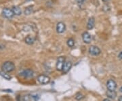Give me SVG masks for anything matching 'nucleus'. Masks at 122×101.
I'll use <instances>...</instances> for the list:
<instances>
[{"label": "nucleus", "mask_w": 122, "mask_h": 101, "mask_svg": "<svg viewBox=\"0 0 122 101\" xmlns=\"http://www.w3.org/2000/svg\"><path fill=\"white\" fill-rule=\"evenodd\" d=\"M3 71L6 73L12 72L15 69V65L12 62H5L2 66Z\"/></svg>", "instance_id": "obj_1"}, {"label": "nucleus", "mask_w": 122, "mask_h": 101, "mask_svg": "<svg viewBox=\"0 0 122 101\" xmlns=\"http://www.w3.org/2000/svg\"><path fill=\"white\" fill-rule=\"evenodd\" d=\"M37 80H38V81H39L40 84H43V85L49 84L50 81V77L48 76H47V75H39L38 77H37Z\"/></svg>", "instance_id": "obj_2"}, {"label": "nucleus", "mask_w": 122, "mask_h": 101, "mask_svg": "<svg viewBox=\"0 0 122 101\" xmlns=\"http://www.w3.org/2000/svg\"><path fill=\"white\" fill-rule=\"evenodd\" d=\"M65 62V58L63 56H61L58 58L56 62V69L59 71H62L63 66H64V64Z\"/></svg>", "instance_id": "obj_3"}, {"label": "nucleus", "mask_w": 122, "mask_h": 101, "mask_svg": "<svg viewBox=\"0 0 122 101\" xmlns=\"http://www.w3.org/2000/svg\"><path fill=\"white\" fill-rule=\"evenodd\" d=\"M2 14L6 18H12L14 16L12 10H10V9L7 8H5L3 9V10H2Z\"/></svg>", "instance_id": "obj_4"}, {"label": "nucleus", "mask_w": 122, "mask_h": 101, "mask_svg": "<svg viewBox=\"0 0 122 101\" xmlns=\"http://www.w3.org/2000/svg\"><path fill=\"white\" fill-rule=\"evenodd\" d=\"M89 52L93 56H98L100 54L101 51H100V49L98 47L95 46V45H92L89 48Z\"/></svg>", "instance_id": "obj_5"}, {"label": "nucleus", "mask_w": 122, "mask_h": 101, "mask_svg": "<svg viewBox=\"0 0 122 101\" xmlns=\"http://www.w3.org/2000/svg\"><path fill=\"white\" fill-rule=\"evenodd\" d=\"M107 87L109 90L115 91V90L117 88V84L113 79H109L107 83Z\"/></svg>", "instance_id": "obj_6"}, {"label": "nucleus", "mask_w": 122, "mask_h": 101, "mask_svg": "<svg viewBox=\"0 0 122 101\" xmlns=\"http://www.w3.org/2000/svg\"><path fill=\"white\" fill-rule=\"evenodd\" d=\"M33 75H34L33 71L30 69H25L21 73V75L25 78H31V77H33Z\"/></svg>", "instance_id": "obj_7"}, {"label": "nucleus", "mask_w": 122, "mask_h": 101, "mask_svg": "<svg viewBox=\"0 0 122 101\" xmlns=\"http://www.w3.org/2000/svg\"><path fill=\"white\" fill-rule=\"evenodd\" d=\"M82 39L84 43L90 44L92 41V35L88 32H84L82 34Z\"/></svg>", "instance_id": "obj_8"}, {"label": "nucleus", "mask_w": 122, "mask_h": 101, "mask_svg": "<svg viewBox=\"0 0 122 101\" xmlns=\"http://www.w3.org/2000/svg\"><path fill=\"white\" fill-rule=\"evenodd\" d=\"M66 30V25L64 22H60L57 24L56 31L58 33H62Z\"/></svg>", "instance_id": "obj_9"}, {"label": "nucleus", "mask_w": 122, "mask_h": 101, "mask_svg": "<svg viewBox=\"0 0 122 101\" xmlns=\"http://www.w3.org/2000/svg\"><path fill=\"white\" fill-rule=\"evenodd\" d=\"M72 67V63L70 61H65V64H64V66L62 69V72L64 73H66L70 71V69Z\"/></svg>", "instance_id": "obj_10"}, {"label": "nucleus", "mask_w": 122, "mask_h": 101, "mask_svg": "<svg viewBox=\"0 0 122 101\" xmlns=\"http://www.w3.org/2000/svg\"><path fill=\"white\" fill-rule=\"evenodd\" d=\"M94 25H95V19L94 17H90L89 18L88 21H87V29L89 30H91L94 28Z\"/></svg>", "instance_id": "obj_11"}, {"label": "nucleus", "mask_w": 122, "mask_h": 101, "mask_svg": "<svg viewBox=\"0 0 122 101\" xmlns=\"http://www.w3.org/2000/svg\"><path fill=\"white\" fill-rule=\"evenodd\" d=\"M12 10L14 14L16 15V16H20L22 14V10L18 6H13L12 8Z\"/></svg>", "instance_id": "obj_12"}, {"label": "nucleus", "mask_w": 122, "mask_h": 101, "mask_svg": "<svg viewBox=\"0 0 122 101\" xmlns=\"http://www.w3.org/2000/svg\"><path fill=\"white\" fill-rule=\"evenodd\" d=\"M35 41V37H34L33 36H31V35H28L25 38V42L26 44H29V45H31L33 44Z\"/></svg>", "instance_id": "obj_13"}, {"label": "nucleus", "mask_w": 122, "mask_h": 101, "mask_svg": "<svg viewBox=\"0 0 122 101\" xmlns=\"http://www.w3.org/2000/svg\"><path fill=\"white\" fill-rule=\"evenodd\" d=\"M33 12V5H29L28 7H26L25 11H24V13L25 15H30Z\"/></svg>", "instance_id": "obj_14"}, {"label": "nucleus", "mask_w": 122, "mask_h": 101, "mask_svg": "<svg viewBox=\"0 0 122 101\" xmlns=\"http://www.w3.org/2000/svg\"><path fill=\"white\" fill-rule=\"evenodd\" d=\"M107 97H109V98L111 99H115L116 98L117 94L115 91H111V90H108L107 92Z\"/></svg>", "instance_id": "obj_15"}, {"label": "nucleus", "mask_w": 122, "mask_h": 101, "mask_svg": "<svg viewBox=\"0 0 122 101\" xmlns=\"http://www.w3.org/2000/svg\"><path fill=\"white\" fill-rule=\"evenodd\" d=\"M0 75L1 76H2L4 78H5V79H8V80H10V79H11V76L8 74L6 72H5L4 71H0Z\"/></svg>", "instance_id": "obj_16"}, {"label": "nucleus", "mask_w": 122, "mask_h": 101, "mask_svg": "<svg viewBox=\"0 0 122 101\" xmlns=\"http://www.w3.org/2000/svg\"><path fill=\"white\" fill-rule=\"evenodd\" d=\"M33 99H32V96L31 95H29V94H26V95H25L24 96H22V98H20V101H32Z\"/></svg>", "instance_id": "obj_17"}, {"label": "nucleus", "mask_w": 122, "mask_h": 101, "mask_svg": "<svg viewBox=\"0 0 122 101\" xmlns=\"http://www.w3.org/2000/svg\"><path fill=\"white\" fill-rule=\"evenodd\" d=\"M75 45V41L73 38H69V40H67V45L69 48H73L74 47Z\"/></svg>", "instance_id": "obj_18"}, {"label": "nucleus", "mask_w": 122, "mask_h": 101, "mask_svg": "<svg viewBox=\"0 0 122 101\" xmlns=\"http://www.w3.org/2000/svg\"><path fill=\"white\" fill-rule=\"evenodd\" d=\"M83 98H84V96L81 93L79 92L75 95V99L77 100V101H81V100H82Z\"/></svg>", "instance_id": "obj_19"}, {"label": "nucleus", "mask_w": 122, "mask_h": 101, "mask_svg": "<svg viewBox=\"0 0 122 101\" xmlns=\"http://www.w3.org/2000/svg\"><path fill=\"white\" fill-rule=\"evenodd\" d=\"M31 96L33 101H37L39 99V96L38 94H31Z\"/></svg>", "instance_id": "obj_20"}, {"label": "nucleus", "mask_w": 122, "mask_h": 101, "mask_svg": "<svg viewBox=\"0 0 122 101\" xmlns=\"http://www.w3.org/2000/svg\"><path fill=\"white\" fill-rule=\"evenodd\" d=\"M85 1H86V0H75V1H76L77 4H82L83 3L85 2Z\"/></svg>", "instance_id": "obj_21"}, {"label": "nucleus", "mask_w": 122, "mask_h": 101, "mask_svg": "<svg viewBox=\"0 0 122 101\" xmlns=\"http://www.w3.org/2000/svg\"><path fill=\"white\" fill-rule=\"evenodd\" d=\"M118 58H119V59L122 60V51L121 52H119V54H118Z\"/></svg>", "instance_id": "obj_22"}, {"label": "nucleus", "mask_w": 122, "mask_h": 101, "mask_svg": "<svg viewBox=\"0 0 122 101\" xmlns=\"http://www.w3.org/2000/svg\"><path fill=\"white\" fill-rule=\"evenodd\" d=\"M119 101H122V96H121L119 97Z\"/></svg>", "instance_id": "obj_23"}, {"label": "nucleus", "mask_w": 122, "mask_h": 101, "mask_svg": "<svg viewBox=\"0 0 122 101\" xmlns=\"http://www.w3.org/2000/svg\"><path fill=\"white\" fill-rule=\"evenodd\" d=\"M102 1H104V2H108L109 1H110V0H102Z\"/></svg>", "instance_id": "obj_24"}, {"label": "nucleus", "mask_w": 122, "mask_h": 101, "mask_svg": "<svg viewBox=\"0 0 122 101\" xmlns=\"http://www.w3.org/2000/svg\"><path fill=\"white\" fill-rule=\"evenodd\" d=\"M110 101L109 99H104V101Z\"/></svg>", "instance_id": "obj_25"}, {"label": "nucleus", "mask_w": 122, "mask_h": 101, "mask_svg": "<svg viewBox=\"0 0 122 101\" xmlns=\"http://www.w3.org/2000/svg\"><path fill=\"white\" fill-rule=\"evenodd\" d=\"M119 90H120V92H122V87L119 89Z\"/></svg>", "instance_id": "obj_26"}]
</instances>
